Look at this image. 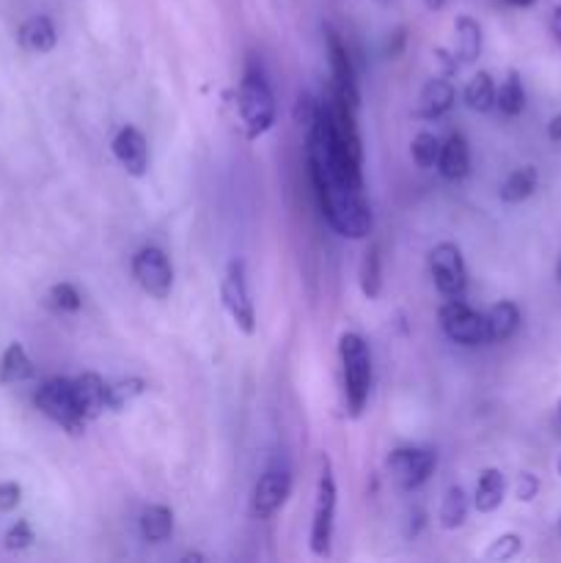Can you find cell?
<instances>
[{
	"label": "cell",
	"mask_w": 561,
	"mask_h": 563,
	"mask_svg": "<svg viewBox=\"0 0 561 563\" xmlns=\"http://www.w3.org/2000/svg\"><path fill=\"white\" fill-rule=\"evenodd\" d=\"M548 137H550V141H561V113L550 119V124H548Z\"/></svg>",
	"instance_id": "obj_37"
},
{
	"label": "cell",
	"mask_w": 561,
	"mask_h": 563,
	"mask_svg": "<svg viewBox=\"0 0 561 563\" xmlns=\"http://www.w3.org/2000/svg\"><path fill=\"white\" fill-rule=\"evenodd\" d=\"M438 467V454L429 449H396L388 456V471L396 487L413 493L432 478Z\"/></svg>",
	"instance_id": "obj_9"
},
{
	"label": "cell",
	"mask_w": 561,
	"mask_h": 563,
	"mask_svg": "<svg viewBox=\"0 0 561 563\" xmlns=\"http://www.w3.org/2000/svg\"><path fill=\"white\" fill-rule=\"evenodd\" d=\"M504 495H506L504 473L495 471V467H487V471L479 476L473 506H476L479 515H493V511L501 509V504H504Z\"/></svg>",
	"instance_id": "obj_19"
},
{
	"label": "cell",
	"mask_w": 561,
	"mask_h": 563,
	"mask_svg": "<svg viewBox=\"0 0 561 563\" xmlns=\"http://www.w3.org/2000/svg\"><path fill=\"white\" fill-rule=\"evenodd\" d=\"M506 5H515V9H528V5H534L537 0H504Z\"/></svg>",
	"instance_id": "obj_39"
},
{
	"label": "cell",
	"mask_w": 561,
	"mask_h": 563,
	"mask_svg": "<svg viewBox=\"0 0 561 563\" xmlns=\"http://www.w3.org/2000/svg\"><path fill=\"white\" fill-rule=\"evenodd\" d=\"M20 44L25 49H31V53H38V55L55 49V44H58V31H55V22L44 14H36V16H31V20H25L20 27Z\"/></svg>",
	"instance_id": "obj_17"
},
{
	"label": "cell",
	"mask_w": 561,
	"mask_h": 563,
	"mask_svg": "<svg viewBox=\"0 0 561 563\" xmlns=\"http://www.w3.org/2000/svg\"><path fill=\"white\" fill-rule=\"evenodd\" d=\"M429 275L443 297H462L468 289V267L462 258L460 245L454 242H440L429 253Z\"/></svg>",
	"instance_id": "obj_8"
},
{
	"label": "cell",
	"mask_w": 561,
	"mask_h": 563,
	"mask_svg": "<svg viewBox=\"0 0 561 563\" xmlns=\"http://www.w3.org/2000/svg\"><path fill=\"white\" fill-rule=\"evenodd\" d=\"M495 91H498V88H495L490 71H476L465 86L468 108L476 110V113H487V110L495 108Z\"/></svg>",
	"instance_id": "obj_26"
},
{
	"label": "cell",
	"mask_w": 561,
	"mask_h": 563,
	"mask_svg": "<svg viewBox=\"0 0 561 563\" xmlns=\"http://www.w3.org/2000/svg\"><path fill=\"white\" fill-rule=\"evenodd\" d=\"M237 110H240V121L251 141H256L264 132L273 130L275 97L262 71H245V77L240 82V91H237Z\"/></svg>",
	"instance_id": "obj_2"
},
{
	"label": "cell",
	"mask_w": 561,
	"mask_h": 563,
	"mask_svg": "<svg viewBox=\"0 0 561 563\" xmlns=\"http://www.w3.org/2000/svg\"><path fill=\"white\" fill-rule=\"evenodd\" d=\"M522 553V537L520 533H501L490 542V548L484 550V559L487 561H512Z\"/></svg>",
	"instance_id": "obj_29"
},
{
	"label": "cell",
	"mask_w": 561,
	"mask_h": 563,
	"mask_svg": "<svg viewBox=\"0 0 561 563\" xmlns=\"http://www.w3.org/2000/svg\"><path fill=\"white\" fill-rule=\"evenodd\" d=\"M468 495L462 487H449L446 489L443 500H440V511H438V520L443 531H457V528L465 526L468 520Z\"/></svg>",
	"instance_id": "obj_24"
},
{
	"label": "cell",
	"mask_w": 561,
	"mask_h": 563,
	"mask_svg": "<svg viewBox=\"0 0 561 563\" xmlns=\"http://www.w3.org/2000/svg\"><path fill=\"white\" fill-rule=\"evenodd\" d=\"M435 58H438V64L443 66V75L446 77L454 75V71H457V55H451L449 49L438 47V49H435Z\"/></svg>",
	"instance_id": "obj_34"
},
{
	"label": "cell",
	"mask_w": 561,
	"mask_h": 563,
	"mask_svg": "<svg viewBox=\"0 0 561 563\" xmlns=\"http://www.w3.org/2000/svg\"><path fill=\"white\" fill-rule=\"evenodd\" d=\"M143 390H146V383H143L141 377H127V379H119V383L108 385V410L113 412L127 410V407H130Z\"/></svg>",
	"instance_id": "obj_27"
},
{
	"label": "cell",
	"mask_w": 561,
	"mask_h": 563,
	"mask_svg": "<svg viewBox=\"0 0 561 563\" xmlns=\"http://www.w3.org/2000/svg\"><path fill=\"white\" fill-rule=\"evenodd\" d=\"M132 275L138 286L154 300H168L174 289V267L160 247L146 245L132 256Z\"/></svg>",
	"instance_id": "obj_7"
},
{
	"label": "cell",
	"mask_w": 561,
	"mask_h": 563,
	"mask_svg": "<svg viewBox=\"0 0 561 563\" xmlns=\"http://www.w3.org/2000/svg\"><path fill=\"white\" fill-rule=\"evenodd\" d=\"M336 478L333 465L328 456H319V478H317V500H314V520H311V537H308V548L317 559H328L330 542H333V526H336Z\"/></svg>",
	"instance_id": "obj_3"
},
{
	"label": "cell",
	"mask_w": 561,
	"mask_h": 563,
	"mask_svg": "<svg viewBox=\"0 0 561 563\" xmlns=\"http://www.w3.org/2000/svg\"><path fill=\"white\" fill-rule=\"evenodd\" d=\"M170 533H174V511L168 506H146L141 515V537L148 544H163L168 542Z\"/></svg>",
	"instance_id": "obj_21"
},
{
	"label": "cell",
	"mask_w": 561,
	"mask_h": 563,
	"mask_svg": "<svg viewBox=\"0 0 561 563\" xmlns=\"http://www.w3.org/2000/svg\"><path fill=\"white\" fill-rule=\"evenodd\" d=\"M556 278L561 280V256H559V264H556Z\"/></svg>",
	"instance_id": "obj_41"
},
{
	"label": "cell",
	"mask_w": 561,
	"mask_h": 563,
	"mask_svg": "<svg viewBox=\"0 0 561 563\" xmlns=\"http://www.w3.org/2000/svg\"><path fill=\"white\" fill-rule=\"evenodd\" d=\"M72 390H75L77 410L86 421H97L108 410V383L99 374H80V377L72 379Z\"/></svg>",
	"instance_id": "obj_13"
},
{
	"label": "cell",
	"mask_w": 561,
	"mask_h": 563,
	"mask_svg": "<svg viewBox=\"0 0 561 563\" xmlns=\"http://www.w3.org/2000/svg\"><path fill=\"white\" fill-rule=\"evenodd\" d=\"M553 429L561 434V399L556 401V410H553Z\"/></svg>",
	"instance_id": "obj_38"
},
{
	"label": "cell",
	"mask_w": 561,
	"mask_h": 563,
	"mask_svg": "<svg viewBox=\"0 0 561 563\" xmlns=\"http://www.w3.org/2000/svg\"><path fill=\"white\" fill-rule=\"evenodd\" d=\"M339 357L346 410L352 418H361L369 405V390H372V352L358 333H341Z\"/></svg>",
	"instance_id": "obj_1"
},
{
	"label": "cell",
	"mask_w": 561,
	"mask_h": 563,
	"mask_svg": "<svg viewBox=\"0 0 561 563\" xmlns=\"http://www.w3.org/2000/svg\"><path fill=\"white\" fill-rule=\"evenodd\" d=\"M402 47H405V27H399V31L394 33V44H388L391 58H396V55L402 53Z\"/></svg>",
	"instance_id": "obj_36"
},
{
	"label": "cell",
	"mask_w": 561,
	"mask_h": 563,
	"mask_svg": "<svg viewBox=\"0 0 561 563\" xmlns=\"http://www.w3.org/2000/svg\"><path fill=\"white\" fill-rule=\"evenodd\" d=\"M438 170L440 176L449 181L465 179L468 170H471V148H468V141L460 135V132L449 135V141L440 146Z\"/></svg>",
	"instance_id": "obj_15"
},
{
	"label": "cell",
	"mask_w": 561,
	"mask_h": 563,
	"mask_svg": "<svg viewBox=\"0 0 561 563\" xmlns=\"http://www.w3.org/2000/svg\"><path fill=\"white\" fill-rule=\"evenodd\" d=\"M22 487L16 482H0V515H9L20 506Z\"/></svg>",
	"instance_id": "obj_33"
},
{
	"label": "cell",
	"mask_w": 561,
	"mask_h": 563,
	"mask_svg": "<svg viewBox=\"0 0 561 563\" xmlns=\"http://www.w3.org/2000/svg\"><path fill=\"white\" fill-rule=\"evenodd\" d=\"M424 3H427L429 11H440L446 5V0H424Z\"/></svg>",
	"instance_id": "obj_40"
},
{
	"label": "cell",
	"mask_w": 561,
	"mask_h": 563,
	"mask_svg": "<svg viewBox=\"0 0 561 563\" xmlns=\"http://www.w3.org/2000/svg\"><path fill=\"white\" fill-rule=\"evenodd\" d=\"M33 401H36V410L42 412V416H47L53 423H58L64 432L69 434L86 432L88 421L80 416V410H77L72 379H64V377L47 379V383H42V388L36 390Z\"/></svg>",
	"instance_id": "obj_4"
},
{
	"label": "cell",
	"mask_w": 561,
	"mask_h": 563,
	"mask_svg": "<svg viewBox=\"0 0 561 563\" xmlns=\"http://www.w3.org/2000/svg\"><path fill=\"white\" fill-rule=\"evenodd\" d=\"M113 154L127 174L146 176L152 157H148V141L141 130H135V126H124V130L116 132Z\"/></svg>",
	"instance_id": "obj_12"
},
{
	"label": "cell",
	"mask_w": 561,
	"mask_h": 563,
	"mask_svg": "<svg viewBox=\"0 0 561 563\" xmlns=\"http://www.w3.org/2000/svg\"><path fill=\"white\" fill-rule=\"evenodd\" d=\"M50 306L61 313H75L82 308V295L75 284H55L47 295Z\"/></svg>",
	"instance_id": "obj_30"
},
{
	"label": "cell",
	"mask_w": 561,
	"mask_h": 563,
	"mask_svg": "<svg viewBox=\"0 0 561 563\" xmlns=\"http://www.w3.org/2000/svg\"><path fill=\"white\" fill-rule=\"evenodd\" d=\"M559 537H561V515H559Z\"/></svg>",
	"instance_id": "obj_42"
},
{
	"label": "cell",
	"mask_w": 561,
	"mask_h": 563,
	"mask_svg": "<svg viewBox=\"0 0 561 563\" xmlns=\"http://www.w3.org/2000/svg\"><path fill=\"white\" fill-rule=\"evenodd\" d=\"M358 280H361V291L366 300H377L383 291V256H380L377 245H369L361 258V269H358Z\"/></svg>",
	"instance_id": "obj_23"
},
{
	"label": "cell",
	"mask_w": 561,
	"mask_h": 563,
	"mask_svg": "<svg viewBox=\"0 0 561 563\" xmlns=\"http://www.w3.org/2000/svg\"><path fill=\"white\" fill-rule=\"evenodd\" d=\"M292 495V473L284 467H273V471L264 473L262 478L253 487L251 498V511L258 520H267L273 517L280 506L286 504V498Z\"/></svg>",
	"instance_id": "obj_11"
},
{
	"label": "cell",
	"mask_w": 561,
	"mask_h": 563,
	"mask_svg": "<svg viewBox=\"0 0 561 563\" xmlns=\"http://www.w3.org/2000/svg\"><path fill=\"white\" fill-rule=\"evenodd\" d=\"M539 185V174L534 165H522V168L512 170L501 185V201L504 203H522L526 198L534 196Z\"/></svg>",
	"instance_id": "obj_22"
},
{
	"label": "cell",
	"mask_w": 561,
	"mask_h": 563,
	"mask_svg": "<svg viewBox=\"0 0 561 563\" xmlns=\"http://www.w3.org/2000/svg\"><path fill=\"white\" fill-rule=\"evenodd\" d=\"M482 25L473 16L460 14L454 20V55L462 64H473L482 55Z\"/></svg>",
	"instance_id": "obj_18"
},
{
	"label": "cell",
	"mask_w": 561,
	"mask_h": 563,
	"mask_svg": "<svg viewBox=\"0 0 561 563\" xmlns=\"http://www.w3.org/2000/svg\"><path fill=\"white\" fill-rule=\"evenodd\" d=\"M33 377V361L28 357L25 346L20 341L6 346V352L0 355V383L3 385H20L28 383Z\"/></svg>",
	"instance_id": "obj_20"
},
{
	"label": "cell",
	"mask_w": 561,
	"mask_h": 563,
	"mask_svg": "<svg viewBox=\"0 0 561 563\" xmlns=\"http://www.w3.org/2000/svg\"><path fill=\"white\" fill-rule=\"evenodd\" d=\"M438 319L443 333L449 335L454 344H462V346L490 344L487 319H484V313L473 311L468 302H462V297H451L449 302H443V306H440Z\"/></svg>",
	"instance_id": "obj_6"
},
{
	"label": "cell",
	"mask_w": 561,
	"mask_h": 563,
	"mask_svg": "<svg viewBox=\"0 0 561 563\" xmlns=\"http://www.w3.org/2000/svg\"><path fill=\"white\" fill-rule=\"evenodd\" d=\"M324 47H328V64H330V77H333V93L346 102L350 108H361V91H358L355 69H352L350 53H346V44L339 33L330 25H324Z\"/></svg>",
	"instance_id": "obj_10"
},
{
	"label": "cell",
	"mask_w": 561,
	"mask_h": 563,
	"mask_svg": "<svg viewBox=\"0 0 561 563\" xmlns=\"http://www.w3.org/2000/svg\"><path fill=\"white\" fill-rule=\"evenodd\" d=\"M495 108L504 115H509V119L520 115L522 108H526V88H522L520 75H517L515 69L506 75V80L501 82V88L495 91Z\"/></svg>",
	"instance_id": "obj_25"
},
{
	"label": "cell",
	"mask_w": 561,
	"mask_h": 563,
	"mask_svg": "<svg viewBox=\"0 0 561 563\" xmlns=\"http://www.w3.org/2000/svg\"><path fill=\"white\" fill-rule=\"evenodd\" d=\"M220 297H223V308L245 335L256 333V308H253L251 291H248V275L245 262L242 258H231L226 267L223 284H220Z\"/></svg>",
	"instance_id": "obj_5"
},
{
	"label": "cell",
	"mask_w": 561,
	"mask_h": 563,
	"mask_svg": "<svg viewBox=\"0 0 561 563\" xmlns=\"http://www.w3.org/2000/svg\"><path fill=\"white\" fill-rule=\"evenodd\" d=\"M33 542H36V533H33V526L28 520H16L3 537V544L9 550H14V553H20V550H28Z\"/></svg>",
	"instance_id": "obj_31"
},
{
	"label": "cell",
	"mask_w": 561,
	"mask_h": 563,
	"mask_svg": "<svg viewBox=\"0 0 561 563\" xmlns=\"http://www.w3.org/2000/svg\"><path fill=\"white\" fill-rule=\"evenodd\" d=\"M440 146L443 143H440V137L435 132H418L410 143V154L418 168H435L440 157Z\"/></svg>",
	"instance_id": "obj_28"
},
{
	"label": "cell",
	"mask_w": 561,
	"mask_h": 563,
	"mask_svg": "<svg viewBox=\"0 0 561 563\" xmlns=\"http://www.w3.org/2000/svg\"><path fill=\"white\" fill-rule=\"evenodd\" d=\"M537 495H539V478L534 476V473H520L515 482V498L520 500V504H531Z\"/></svg>",
	"instance_id": "obj_32"
},
{
	"label": "cell",
	"mask_w": 561,
	"mask_h": 563,
	"mask_svg": "<svg viewBox=\"0 0 561 563\" xmlns=\"http://www.w3.org/2000/svg\"><path fill=\"white\" fill-rule=\"evenodd\" d=\"M484 319H487L490 341H509L512 335L520 330L522 311L517 302L501 300V302H495L487 313H484Z\"/></svg>",
	"instance_id": "obj_16"
},
{
	"label": "cell",
	"mask_w": 561,
	"mask_h": 563,
	"mask_svg": "<svg viewBox=\"0 0 561 563\" xmlns=\"http://www.w3.org/2000/svg\"><path fill=\"white\" fill-rule=\"evenodd\" d=\"M550 33H553L556 42L561 44V5H556V9L550 11Z\"/></svg>",
	"instance_id": "obj_35"
},
{
	"label": "cell",
	"mask_w": 561,
	"mask_h": 563,
	"mask_svg": "<svg viewBox=\"0 0 561 563\" xmlns=\"http://www.w3.org/2000/svg\"><path fill=\"white\" fill-rule=\"evenodd\" d=\"M559 476H561V460H559Z\"/></svg>",
	"instance_id": "obj_43"
},
{
	"label": "cell",
	"mask_w": 561,
	"mask_h": 563,
	"mask_svg": "<svg viewBox=\"0 0 561 563\" xmlns=\"http://www.w3.org/2000/svg\"><path fill=\"white\" fill-rule=\"evenodd\" d=\"M454 102H457L454 82H451L446 75L432 77V80L421 88V97H418V104L416 110H413V115L427 121L440 119V115H446L451 108H454Z\"/></svg>",
	"instance_id": "obj_14"
}]
</instances>
